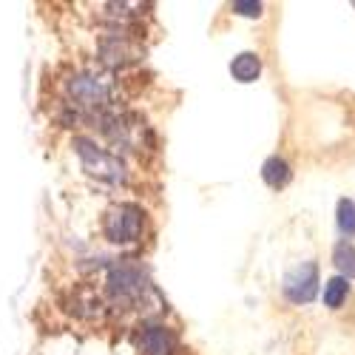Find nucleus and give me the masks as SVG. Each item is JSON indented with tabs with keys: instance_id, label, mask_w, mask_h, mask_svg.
Instances as JSON below:
<instances>
[{
	"instance_id": "obj_1",
	"label": "nucleus",
	"mask_w": 355,
	"mask_h": 355,
	"mask_svg": "<svg viewBox=\"0 0 355 355\" xmlns=\"http://www.w3.org/2000/svg\"><path fill=\"white\" fill-rule=\"evenodd\" d=\"M74 148L83 159V168L92 176H97V180H105V182H123L125 180V165L116 157H111L108 151H103V148H97L92 139L74 137Z\"/></svg>"
},
{
	"instance_id": "obj_2",
	"label": "nucleus",
	"mask_w": 355,
	"mask_h": 355,
	"mask_svg": "<svg viewBox=\"0 0 355 355\" xmlns=\"http://www.w3.org/2000/svg\"><path fill=\"white\" fill-rule=\"evenodd\" d=\"M103 230L116 245L137 242L139 230H142V211L137 208V205H114V208L105 214Z\"/></svg>"
},
{
	"instance_id": "obj_3",
	"label": "nucleus",
	"mask_w": 355,
	"mask_h": 355,
	"mask_svg": "<svg viewBox=\"0 0 355 355\" xmlns=\"http://www.w3.org/2000/svg\"><path fill=\"white\" fill-rule=\"evenodd\" d=\"M284 295L293 304H307L315 299L318 293V264L315 261H304V264H295L293 270L284 273L282 282Z\"/></svg>"
},
{
	"instance_id": "obj_4",
	"label": "nucleus",
	"mask_w": 355,
	"mask_h": 355,
	"mask_svg": "<svg viewBox=\"0 0 355 355\" xmlns=\"http://www.w3.org/2000/svg\"><path fill=\"white\" fill-rule=\"evenodd\" d=\"M69 94L80 103V105H103L108 100V85L97 77H88V74H80L69 83Z\"/></svg>"
},
{
	"instance_id": "obj_5",
	"label": "nucleus",
	"mask_w": 355,
	"mask_h": 355,
	"mask_svg": "<svg viewBox=\"0 0 355 355\" xmlns=\"http://www.w3.org/2000/svg\"><path fill=\"white\" fill-rule=\"evenodd\" d=\"M230 74H233V80H239V83H253V80L261 74V60H259V54H253V51L236 54V57H233V63H230Z\"/></svg>"
},
{
	"instance_id": "obj_6",
	"label": "nucleus",
	"mask_w": 355,
	"mask_h": 355,
	"mask_svg": "<svg viewBox=\"0 0 355 355\" xmlns=\"http://www.w3.org/2000/svg\"><path fill=\"white\" fill-rule=\"evenodd\" d=\"M290 176H293V171H290V165L282 157H270L268 162L261 165V180L268 182L270 188H276V191L290 182Z\"/></svg>"
},
{
	"instance_id": "obj_7",
	"label": "nucleus",
	"mask_w": 355,
	"mask_h": 355,
	"mask_svg": "<svg viewBox=\"0 0 355 355\" xmlns=\"http://www.w3.org/2000/svg\"><path fill=\"white\" fill-rule=\"evenodd\" d=\"M347 293H349V284L344 276H333L327 279V284H324V304H327L330 310H338L347 299Z\"/></svg>"
},
{
	"instance_id": "obj_8",
	"label": "nucleus",
	"mask_w": 355,
	"mask_h": 355,
	"mask_svg": "<svg viewBox=\"0 0 355 355\" xmlns=\"http://www.w3.org/2000/svg\"><path fill=\"white\" fill-rule=\"evenodd\" d=\"M333 261H336V268H338V273H341L344 279H355V248H352L347 239L336 245Z\"/></svg>"
},
{
	"instance_id": "obj_9",
	"label": "nucleus",
	"mask_w": 355,
	"mask_h": 355,
	"mask_svg": "<svg viewBox=\"0 0 355 355\" xmlns=\"http://www.w3.org/2000/svg\"><path fill=\"white\" fill-rule=\"evenodd\" d=\"M142 344H145V352H148V355H168L171 347H173V338H171L165 330L151 327V330L142 336Z\"/></svg>"
},
{
	"instance_id": "obj_10",
	"label": "nucleus",
	"mask_w": 355,
	"mask_h": 355,
	"mask_svg": "<svg viewBox=\"0 0 355 355\" xmlns=\"http://www.w3.org/2000/svg\"><path fill=\"white\" fill-rule=\"evenodd\" d=\"M338 227H341V233H347V236H355V202L352 199H341L338 202Z\"/></svg>"
},
{
	"instance_id": "obj_11",
	"label": "nucleus",
	"mask_w": 355,
	"mask_h": 355,
	"mask_svg": "<svg viewBox=\"0 0 355 355\" xmlns=\"http://www.w3.org/2000/svg\"><path fill=\"white\" fill-rule=\"evenodd\" d=\"M233 12H239L245 17H261V3H259V0H236Z\"/></svg>"
}]
</instances>
